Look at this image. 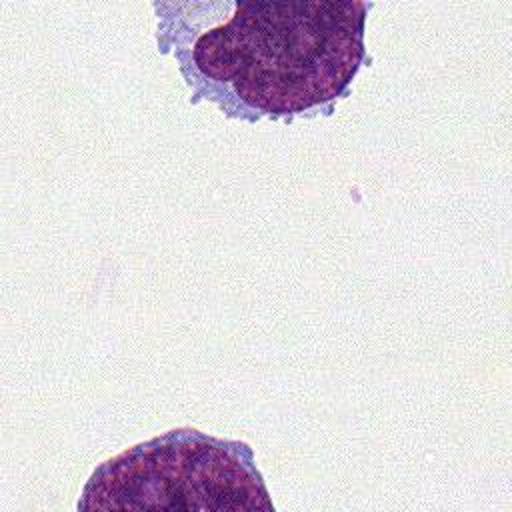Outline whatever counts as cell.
<instances>
[{"instance_id": "1", "label": "cell", "mask_w": 512, "mask_h": 512, "mask_svg": "<svg viewBox=\"0 0 512 512\" xmlns=\"http://www.w3.org/2000/svg\"><path fill=\"white\" fill-rule=\"evenodd\" d=\"M192 42L194 68L252 110L292 114L336 98L364 56L366 4L234 2Z\"/></svg>"}, {"instance_id": "2", "label": "cell", "mask_w": 512, "mask_h": 512, "mask_svg": "<svg viewBox=\"0 0 512 512\" xmlns=\"http://www.w3.org/2000/svg\"><path fill=\"white\" fill-rule=\"evenodd\" d=\"M80 510H272L252 450L198 430H172L96 468Z\"/></svg>"}]
</instances>
